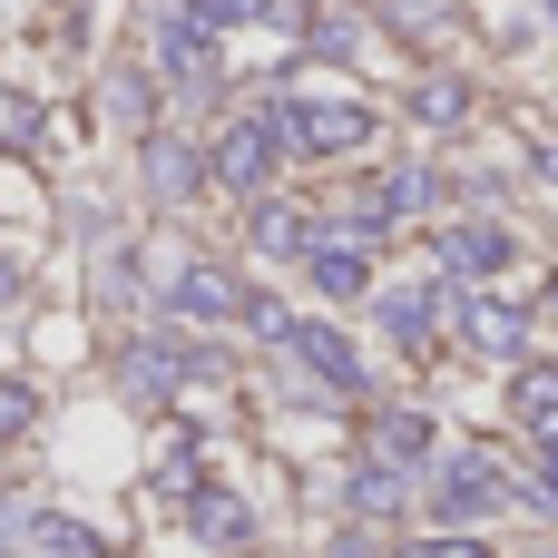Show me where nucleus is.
<instances>
[{
    "label": "nucleus",
    "instance_id": "obj_7",
    "mask_svg": "<svg viewBox=\"0 0 558 558\" xmlns=\"http://www.w3.org/2000/svg\"><path fill=\"white\" fill-rule=\"evenodd\" d=\"M177 304H196V314H235V284H226V275H177Z\"/></svg>",
    "mask_w": 558,
    "mask_h": 558
},
{
    "label": "nucleus",
    "instance_id": "obj_15",
    "mask_svg": "<svg viewBox=\"0 0 558 558\" xmlns=\"http://www.w3.org/2000/svg\"><path fill=\"white\" fill-rule=\"evenodd\" d=\"M39 539H49L59 558H98V549H88V530H69V520H39Z\"/></svg>",
    "mask_w": 558,
    "mask_h": 558
},
{
    "label": "nucleus",
    "instance_id": "obj_1",
    "mask_svg": "<svg viewBox=\"0 0 558 558\" xmlns=\"http://www.w3.org/2000/svg\"><path fill=\"white\" fill-rule=\"evenodd\" d=\"M284 128H294L304 147H363V137H373V118H363V108H294Z\"/></svg>",
    "mask_w": 558,
    "mask_h": 558
},
{
    "label": "nucleus",
    "instance_id": "obj_3",
    "mask_svg": "<svg viewBox=\"0 0 558 558\" xmlns=\"http://www.w3.org/2000/svg\"><path fill=\"white\" fill-rule=\"evenodd\" d=\"M451 265H461V275L510 265V235H500V226H451Z\"/></svg>",
    "mask_w": 558,
    "mask_h": 558
},
{
    "label": "nucleus",
    "instance_id": "obj_4",
    "mask_svg": "<svg viewBox=\"0 0 558 558\" xmlns=\"http://www.w3.org/2000/svg\"><path fill=\"white\" fill-rule=\"evenodd\" d=\"M314 284L324 294H363V255L353 245H314Z\"/></svg>",
    "mask_w": 558,
    "mask_h": 558
},
{
    "label": "nucleus",
    "instance_id": "obj_9",
    "mask_svg": "<svg viewBox=\"0 0 558 558\" xmlns=\"http://www.w3.org/2000/svg\"><path fill=\"white\" fill-rule=\"evenodd\" d=\"M196 186V147H157V196H186Z\"/></svg>",
    "mask_w": 558,
    "mask_h": 558
},
{
    "label": "nucleus",
    "instance_id": "obj_13",
    "mask_svg": "<svg viewBox=\"0 0 558 558\" xmlns=\"http://www.w3.org/2000/svg\"><path fill=\"white\" fill-rule=\"evenodd\" d=\"M422 118H432V128H451V118H461V88H451V78H432V88H422Z\"/></svg>",
    "mask_w": 558,
    "mask_h": 558
},
{
    "label": "nucleus",
    "instance_id": "obj_19",
    "mask_svg": "<svg viewBox=\"0 0 558 558\" xmlns=\"http://www.w3.org/2000/svg\"><path fill=\"white\" fill-rule=\"evenodd\" d=\"M549 177H558V157H549Z\"/></svg>",
    "mask_w": 558,
    "mask_h": 558
},
{
    "label": "nucleus",
    "instance_id": "obj_2",
    "mask_svg": "<svg viewBox=\"0 0 558 558\" xmlns=\"http://www.w3.org/2000/svg\"><path fill=\"white\" fill-rule=\"evenodd\" d=\"M265 167H275V157H265V128H235V137H226V157H216V177H226V186H245V196L265 186Z\"/></svg>",
    "mask_w": 558,
    "mask_h": 558
},
{
    "label": "nucleus",
    "instance_id": "obj_17",
    "mask_svg": "<svg viewBox=\"0 0 558 558\" xmlns=\"http://www.w3.org/2000/svg\"><path fill=\"white\" fill-rule=\"evenodd\" d=\"M265 0H206V20H255Z\"/></svg>",
    "mask_w": 558,
    "mask_h": 558
},
{
    "label": "nucleus",
    "instance_id": "obj_5",
    "mask_svg": "<svg viewBox=\"0 0 558 558\" xmlns=\"http://www.w3.org/2000/svg\"><path fill=\"white\" fill-rule=\"evenodd\" d=\"M471 343L481 353H520V314L510 304H471Z\"/></svg>",
    "mask_w": 558,
    "mask_h": 558
},
{
    "label": "nucleus",
    "instance_id": "obj_12",
    "mask_svg": "<svg viewBox=\"0 0 558 558\" xmlns=\"http://www.w3.org/2000/svg\"><path fill=\"white\" fill-rule=\"evenodd\" d=\"M196 530H206V539H245V510H235V500H206Z\"/></svg>",
    "mask_w": 558,
    "mask_h": 558
},
{
    "label": "nucleus",
    "instance_id": "obj_6",
    "mask_svg": "<svg viewBox=\"0 0 558 558\" xmlns=\"http://www.w3.org/2000/svg\"><path fill=\"white\" fill-rule=\"evenodd\" d=\"M422 451H432V422L422 412H392L383 422V461H422Z\"/></svg>",
    "mask_w": 558,
    "mask_h": 558
},
{
    "label": "nucleus",
    "instance_id": "obj_8",
    "mask_svg": "<svg viewBox=\"0 0 558 558\" xmlns=\"http://www.w3.org/2000/svg\"><path fill=\"white\" fill-rule=\"evenodd\" d=\"M304 363H314V373H333V383H343V392H353V383H363V363H353V353H343V343H333V333H304Z\"/></svg>",
    "mask_w": 558,
    "mask_h": 558
},
{
    "label": "nucleus",
    "instance_id": "obj_18",
    "mask_svg": "<svg viewBox=\"0 0 558 558\" xmlns=\"http://www.w3.org/2000/svg\"><path fill=\"white\" fill-rule=\"evenodd\" d=\"M0 539H10V510H0Z\"/></svg>",
    "mask_w": 558,
    "mask_h": 558
},
{
    "label": "nucleus",
    "instance_id": "obj_14",
    "mask_svg": "<svg viewBox=\"0 0 558 558\" xmlns=\"http://www.w3.org/2000/svg\"><path fill=\"white\" fill-rule=\"evenodd\" d=\"M255 235H265V245H275V255H294V245H304V235H294V216H284V206H265V216H255Z\"/></svg>",
    "mask_w": 558,
    "mask_h": 558
},
{
    "label": "nucleus",
    "instance_id": "obj_16",
    "mask_svg": "<svg viewBox=\"0 0 558 558\" xmlns=\"http://www.w3.org/2000/svg\"><path fill=\"white\" fill-rule=\"evenodd\" d=\"M402 558H490V549H481V539H412Z\"/></svg>",
    "mask_w": 558,
    "mask_h": 558
},
{
    "label": "nucleus",
    "instance_id": "obj_11",
    "mask_svg": "<svg viewBox=\"0 0 558 558\" xmlns=\"http://www.w3.org/2000/svg\"><path fill=\"white\" fill-rule=\"evenodd\" d=\"M392 500H402L392 471H363V481H353V510H392Z\"/></svg>",
    "mask_w": 558,
    "mask_h": 558
},
{
    "label": "nucleus",
    "instance_id": "obj_10",
    "mask_svg": "<svg viewBox=\"0 0 558 558\" xmlns=\"http://www.w3.org/2000/svg\"><path fill=\"white\" fill-rule=\"evenodd\" d=\"M29 422H39V392H29V383H0V441L29 432Z\"/></svg>",
    "mask_w": 558,
    "mask_h": 558
}]
</instances>
